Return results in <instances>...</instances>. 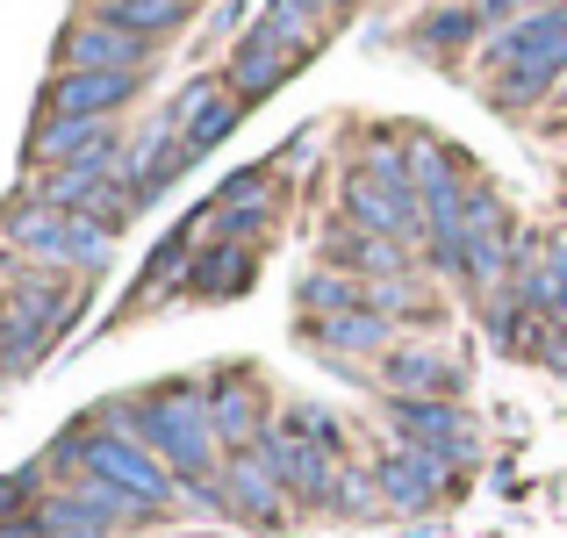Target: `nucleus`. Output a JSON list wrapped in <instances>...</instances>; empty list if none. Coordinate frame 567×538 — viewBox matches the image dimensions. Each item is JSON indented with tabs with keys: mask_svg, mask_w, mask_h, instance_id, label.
<instances>
[{
	"mask_svg": "<svg viewBox=\"0 0 567 538\" xmlns=\"http://www.w3.org/2000/svg\"><path fill=\"white\" fill-rule=\"evenodd\" d=\"M130 438H144L158 459L173 467V482H187L194 503H223L216 474V424H208V395L202 387H158L152 402L130 410Z\"/></svg>",
	"mask_w": 567,
	"mask_h": 538,
	"instance_id": "obj_1",
	"label": "nucleus"
},
{
	"mask_svg": "<svg viewBox=\"0 0 567 538\" xmlns=\"http://www.w3.org/2000/svg\"><path fill=\"white\" fill-rule=\"evenodd\" d=\"M488 65L503 72V86H496L503 101H532L539 86H554L560 72H567V0H560V8H546V14L511 22V37H496Z\"/></svg>",
	"mask_w": 567,
	"mask_h": 538,
	"instance_id": "obj_2",
	"label": "nucleus"
},
{
	"mask_svg": "<svg viewBox=\"0 0 567 538\" xmlns=\"http://www.w3.org/2000/svg\"><path fill=\"white\" fill-rule=\"evenodd\" d=\"M65 323H72V288H65V273H29L22 288L8 294V317H0V366H8V373L37 366L43 345H51Z\"/></svg>",
	"mask_w": 567,
	"mask_h": 538,
	"instance_id": "obj_3",
	"label": "nucleus"
},
{
	"mask_svg": "<svg viewBox=\"0 0 567 538\" xmlns=\"http://www.w3.org/2000/svg\"><path fill=\"white\" fill-rule=\"evenodd\" d=\"M80 467L94 474V482L123 488V496L144 503V510H166V503H173V467L144 438H123V431H86V438H80Z\"/></svg>",
	"mask_w": 567,
	"mask_h": 538,
	"instance_id": "obj_4",
	"label": "nucleus"
},
{
	"mask_svg": "<svg viewBox=\"0 0 567 538\" xmlns=\"http://www.w3.org/2000/svg\"><path fill=\"white\" fill-rule=\"evenodd\" d=\"M8 245L37 251V259L58 273V266H101L109 230H101V223H86V216H65V208L29 201V208H14V216H8Z\"/></svg>",
	"mask_w": 567,
	"mask_h": 538,
	"instance_id": "obj_5",
	"label": "nucleus"
},
{
	"mask_svg": "<svg viewBox=\"0 0 567 538\" xmlns=\"http://www.w3.org/2000/svg\"><path fill=\"white\" fill-rule=\"evenodd\" d=\"M346 216L360 223L367 237H388V245H395V237H424L431 223H424V194L416 187H395V179H374V173H352L346 179Z\"/></svg>",
	"mask_w": 567,
	"mask_h": 538,
	"instance_id": "obj_6",
	"label": "nucleus"
},
{
	"mask_svg": "<svg viewBox=\"0 0 567 538\" xmlns=\"http://www.w3.org/2000/svg\"><path fill=\"white\" fill-rule=\"evenodd\" d=\"M395 431H402V445L445 459V467H453V459H474V424L453 402H395Z\"/></svg>",
	"mask_w": 567,
	"mask_h": 538,
	"instance_id": "obj_7",
	"label": "nucleus"
},
{
	"mask_svg": "<svg viewBox=\"0 0 567 538\" xmlns=\"http://www.w3.org/2000/svg\"><path fill=\"white\" fill-rule=\"evenodd\" d=\"M144 58H152V43L101 22V14L65 37V72H144Z\"/></svg>",
	"mask_w": 567,
	"mask_h": 538,
	"instance_id": "obj_8",
	"label": "nucleus"
},
{
	"mask_svg": "<svg viewBox=\"0 0 567 538\" xmlns=\"http://www.w3.org/2000/svg\"><path fill=\"white\" fill-rule=\"evenodd\" d=\"M29 158L37 166H94V158H115V137L109 123H86V115H51V123L29 137Z\"/></svg>",
	"mask_w": 567,
	"mask_h": 538,
	"instance_id": "obj_9",
	"label": "nucleus"
},
{
	"mask_svg": "<svg viewBox=\"0 0 567 538\" xmlns=\"http://www.w3.org/2000/svg\"><path fill=\"white\" fill-rule=\"evenodd\" d=\"M130 94H137V72H58V80H51V115L109 123Z\"/></svg>",
	"mask_w": 567,
	"mask_h": 538,
	"instance_id": "obj_10",
	"label": "nucleus"
},
{
	"mask_svg": "<svg viewBox=\"0 0 567 538\" xmlns=\"http://www.w3.org/2000/svg\"><path fill=\"white\" fill-rule=\"evenodd\" d=\"M374 482H381V503H388V510H431V503H439V488H445V459L402 445V453H388L381 467H374Z\"/></svg>",
	"mask_w": 567,
	"mask_h": 538,
	"instance_id": "obj_11",
	"label": "nucleus"
},
{
	"mask_svg": "<svg viewBox=\"0 0 567 538\" xmlns=\"http://www.w3.org/2000/svg\"><path fill=\"white\" fill-rule=\"evenodd\" d=\"M223 510L251 517V525H280V474L259 453H230V467H223Z\"/></svg>",
	"mask_w": 567,
	"mask_h": 538,
	"instance_id": "obj_12",
	"label": "nucleus"
},
{
	"mask_svg": "<svg viewBox=\"0 0 567 538\" xmlns=\"http://www.w3.org/2000/svg\"><path fill=\"white\" fill-rule=\"evenodd\" d=\"M208 424H216V438L230 445V453H259V395H251L245 381H216L208 387Z\"/></svg>",
	"mask_w": 567,
	"mask_h": 538,
	"instance_id": "obj_13",
	"label": "nucleus"
},
{
	"mask_svg": "<svg viewBox=\"0 0 567 538\" xmlns=\"http://www.w3.org/2000/svg\"><path fill=\"white\" fill-rule=\"evenodd\" d=\"M388 387H395L402 402H445L460 387V373L445 366L439 352H395L388 359Z\"/></svg>",
	"mask_w": 567,
	"mask_h": 538,
	"instance_id": "obj_14",
	"label": "nucleus"
},
{
	"mask_svg": "<svg viewBox=\"0 0 567 538\" xmlns=\"http://www.w3.org/2000/svg\"><path fill=\"white\" fill-rule=\"evenodd\" d=\"M288 72H295V51H280V43H266V37H245V51H237V65H230V94L237 101L274 94Z\"/></svg>",
	"mask_w": 567,
	"mask_h": 538,
	"instance_id": "obj_15",
	"label": "nucleus"
},
{
	"mask_svg": "<svg viewBox=\"0 0 567 538\" xmlns=\"http://www.w3.org/2000/svg\"><path fill=\"white\" fill-rule=\"evenodd\" d=\"M245 280H251V245H237V237H230V245H216V251H208V259L187 273V288H194V294H237Z\"/></svg>",
	"mask_w": 567,
	"mask_h": 538,
	"instance_id": "obj_16",
	"label": "nucleus"
},
{
	"mask_svg": "<svg viewBox=\"0 0 567 538\" xmlns=\"http://www.w3.org/2000/svg\"><path fill=\"white\" fill-rule=\"evenodd\" d=\"M181 14H187V0H101V22L130 29V37H144V43H152L158 29H173Z\"/></svg>",
	"mask_w": 567,
	"mask_h": 538,
	"instance_id": "obj_17",
	"label": "nucleus"
},
{
	"mask_svg": "<svg viewBox=\"0 0 567 538\" xmlns=\"http://www.w3.org/2000/svg\"><path fill=\"white\" fill-rule=\"evenodd\" d=\"M317 345H331V352H381L388 345V323L374 317V309H346V317H323L317 323Z\"/></svg>",
	"mask_w": 567,
	"mask_h": 538,
	"instance_id": "obj_18",
	"label": "nucleus"
},
{
	"mask_svg": "<svg viewBox=\"0 0 567 538\" xmlns=\"http://www.w3.org/2000/svg\"><path fill=\"white\" fill-rule=\"evenodd\" d=\"M331 259L346 266V273L352 266H360V273H395V245H388V237H338Z\"/></svg>",
	"mask_w": 567,
	"mask_h": 538,
	"instance_id": "obj_19",
	"label": "nucleus"
},
{
	"mask_svg": "<svg viewBox=\"0 0 567 538\" xmlns=\"http://www.w3.org/2000/svg\"><path fill=\"white\" fill-rule=\"evenodd\" d=\"M302 302H309V309H331V317H346V309H360V288H352L346 273H317V280H302Z\"/></svg>",
	"mask_w": 567,
	"mask_h": 538,
	"instance_id": "obj_20",
	"label": "nucleus"
},
{
	"mask_svg": "<svg viewBox=\"0 0 567 538\" xmlns=\"http://www.w3.org/2000/svg\"><path fill=\"white\" fill-rule=\"evenodd\" d=\"M424 37L431 43H460V37H474V14L467 8H445V14H431V22H424Z\"/></svg>",
	"mask_w": 567,
	"mask_h": 538,
	"instance_id": "obj_21",
	"label": "nucleus"
},
{
	"mask_svg": "<svg viewBox=\"0 0 567 538\" xmlns=\"http://www.w3.org/2000/svg\"><path fill=\"white\" fill-rule=\"evenodd\" d=\"M546 8H560V0H482V14H517V22H525V14H546Z\"/></svg>",
	"mask_w": 567,
	"mask_h": 538,
	"instance_id": "obj_22",
	"label": "nucleus"
},
{
	"mask_svg": "<svg viewBox=\"0 0 567 538\" xmlns=\"http://www.w3.org/2000/svg\"><path fill=\"white\" fill-rule=\"evenodd\" d=\"M0 538H43V525H37V517H8V525H0Z\"/></svg>",
	"mask_w": 567,
	"mask_h": 538,
	"instance_id": "obj_23",
	"label": "nucleus"
},
{
	"mask_svg": "<svg viewBox=\"0 0 567 538\" xmlns=\"http://www.w3.org/2000/svg\"><path fill=\"white\" fill-rule=\"evenodd\" d=\"M309 8H317V14H323V8H346V0H309Z\"/></svg>",
	"mask_w": 567,
	"mask_h": 538,
	"instance_id": "obj_24",
	"label": "nucleus"
},
{
	"mask_svg": "<svg viewBox=\"0 0 567 538\" xmlns=\"http://www.w3.org/2000/svg\"><path fill=\"white\" fill-rule=\"evenodd\" d=\"M166 538H181V531H166Z\"/></svg>",
	"mask_w": 567,
	"mask_h": 538,
	"instance_id": "obj_25",
	"label": "nucleus"
},
{
	"mask_svg": "<svg viewBox=\"0 0 567 538\" xmlns=\"http://www.w3.org/2000/svg\"><path fill=\"white\" fill-rule=\"evenodd\" d=\"M560 101H567V94H560Z\"/></svg>",
	"mask_w": 567,
	"mask_h": 538,
	"instance_id": "obj_26",
	"label": "nucleus"
}]
</instances>
